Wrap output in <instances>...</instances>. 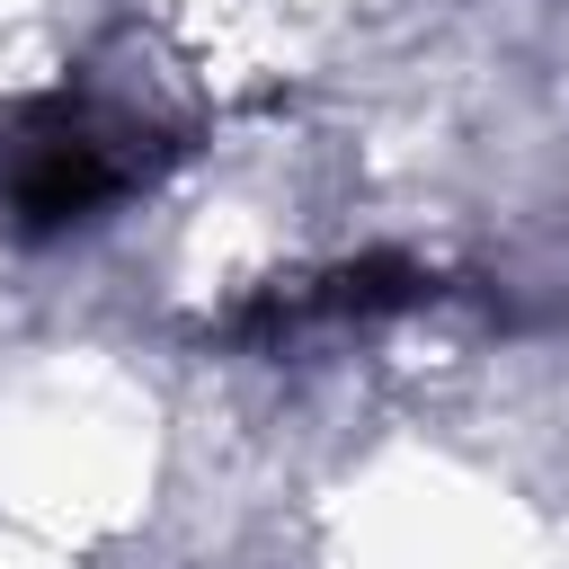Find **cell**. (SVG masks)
Segmentation results:
<instances>
[{
    "label": "cell",
    "mask_w": 569,
    "mask_h": 569,
    "mask_svg": "<svg viewBox=\"0 0 569 569\" xmlns=\"http://www.w3.org/2000/svg\"><path fill=\"white\" fill-rule=\"evenodd\" d=\"M133 178H142V160L124 151V133L98 124L89 107H71V98H44V107H27V116L0 124V213L18 231L89 222Z\"/></svg>",
    "instance_id": "cell-1"
}]
</instances>
